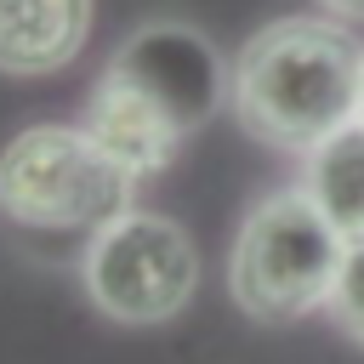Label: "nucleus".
Returning <instances> with one entry per match:
<instances>
[{"label":"nucleus","instance_id":"nucleus-4","mask_svg":"<svg viewBox=\"0 0 364 364\" xmlns=\"http://www.w3.org/2000/svg\"><path fill=\"white\" fill-rule=\"evenodd\" d=\"M136 176L85 125H28L0 154V216L23 228H108L131 210Z\"/></svg>","mask_w":364,"mask_h":364},{"label":"nucleus","instance_id":"nucleus-10","mask_svg":"<svg viewBox=\"0 0 364 364\" xmlns=\"http://www.w3.org/2000/svg\"><path fill=\"white\" fill-rule=\"evenodd\" d=\"M358 119H364V85H358Z\"/></svg>","mask_w":364,"mask_h":364},{"label":"nucleus","instance_id":"nucleus-3","mask_svg":"<svg viewBox=\"0 0 364 364\" xmlns=\"http://www.w3.org/2000/svg\"><path fill=\"white\" fill-rule=\"evenodd\" d=\"M347 250L353 239L313 205V193L284 188L245 216L228 256V290L250 318L284 324L313 307H330Z\"/></svg>","mask_w":364,"mask_h":364},{"label":"nucleus","instance_id":"nucleus-5","mask_svg":"<svg viewBox=\"0 0 364 364\" xmlns=\"http://www.w3.org/2000/svg\"><path fill=\"white\" fill-rule=\"evenodd\" d=\"M80 279L97 313L119 324H165L188 307L199 284V250L171 216L131 205L125 216L91 233L80 256Z\"/></svg>","mask_w":364,"mask_h":364},{"label":"nucleus","instance_id":"nucleus-6","mask_svg":"<svg viewBox=\"0 0 364 364\" xmlns=\"http://www.w3.org/2000/svg\"><path fill=\"white\" fill-rule=\"evenodd\" d=\"M91 0H0V74H51L80 57Z\"/></svg>","mask_w":364,"mask_h":364},{"label":"nucleus","instance_id":"nucleus-8","mask_svg":"<svg viewBox=\"0 0 364 364\" xmlns=\"http://www.w3.org/2000/svg\"><path fill=\"white\" fill-rule=\"evenodd\" d=\"M330 318L364 347V245H353L347 262H341V279H336V296H330Z\"/></svg>","mask_w":364,"mask_h":364},{"label":"nucleus","instance_id":"nucleus-2","mask_svg":"<svg viewBox=\"0 0 364 364\" xmlns=\"http://www.w3.org/2000/svg\"><path fill=\"white\" fill-rule=\"evenodd\" d=\"M364 46L330 17H279L233 57V119L290 154H313L330 131L358 119Z\"/></svg>","mask_w":364,"mask_h":364},{"label":"nucleus","instance_id":"nucleus-9","mask_svg":"<svg viewBox=\"0 0 364 364\" xmlns=\"http://www.w3.org/2000/svg\"><path fill=\"white\" fill-rule=\"evenodd\" d=\"M324 11H336V17H364V0H318Z\"/></svg>","mask_w":364,"mask_h":364},{"label":"nucleus","instance_id":"nucleus-7","mask_svg":"<svg viewBox=\"0 0 364 364\" xmlns=\"http://www.w3.org/2000/svg\"><path fill=\"white\" fill-rule=\"evenodd\" d=\"M301 188L353 245H364V119H347L307 154Z\"/></svg>","mask_w":364,"mask_h":364},{"label":"nucleus","instance_id":"nucleus-1","mask_svg":"<svg viewBox=\"0 0 364 364\" xmlns=\"http://www.w3.org/2000/svg\"><path fill=\"white\" fill-rule=\"evenodd\" d=\"M228 91L233 80L199 28L148 23L102 68L85 102V131L142 182L176 159L182 136H193Z\"/></svg>","mask_w":364,"mask_h":364}]
</instances>
